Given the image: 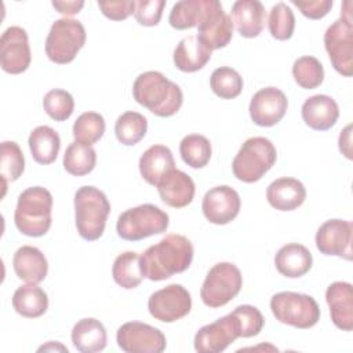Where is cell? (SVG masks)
Segmentation results:
<instances>
[{"mask_svg":"<svg viewBox=\"0 0 353 353\" xmlns=\"http://www.w3.org/2000/svg\"><path fill=\"white\" fill-rule=\"evenodd\" d=\"M291 3L309 19L324 18L334 4L332 0H291Z\"/></svg>","mask_w":353,"mask_h":353,"instance_id":"obj_45","label":"cell"},{"mask_svg":"<svg viewBox=\"0 0 353 353\" xmlns=\"http://www.w3.org/2000/svg\"><path fill=\"white\" fill-rule=\"evenodd\" d=\"M85 43L83 23L73 18L57 19L46 39V54L50 61L65 65L72 62Z\"/></svg>","mask_w":353,"mask_h":353,"instance_id":"obj_8","label":"cell"},{"mask_svg":"<svg viewBox=\"0 0 353 353\" xmlns=\"http://www.w3.org/2000/svg\"><path fill=\"white\" fill-rule=\"evenodd\" d=\"M237 338H240V324L236 316L229 313L211 324L203 325L196 332L194 349L199 353H219Z\"/></svg>","mask_w":353,"mask_h":353,"instance_id":"obj_14","label":"cell"},{"mask_svg":"<svg viewBox=\"0 0 353 353\" xmlns=\"http://www.w3.org/2000/svg\"><path fill=\"white\" fill-rule=\"evenodd\" d=\"M148 309L156 320L174 323L189 314L192 298L183 285L174 283L153 292L148 299Z\"/></svg>","mask_w":353,"mask_h":353,"instance_id":"obj_11","label":"cell"},{"mask_svg":"<svg viewBox=\"0 0 353 353\" xmlns=\"http://www.w3.org/2000/svg\"><path fill=\"white\" fill-rule=\"evenodd\" d=\"M43 108L52 120L65 121L74 110V99L68 91L54 88L44 95Z\"/></svg>","mask_w":353,"mask_h":353,"instance_id":"obj_41","label":"cell"},{"mask_svg":"<svg viewBox=\"0 0 353 353\" xmlns=\"http://www.w3.org/2000/svg\"><path fill=\"white\" fill-rule=\"evenodd\" d=\"M240 324V336L251 338L258 335L265 324V319L259 309L251 305H240L232 312Z\"/></svg>","mask_w":353,"mask_h":353,"instance_id":"obj_42","label":"cell"},{"mask_svg":"<svg viewBox=\"0 0 353 353\" xmlns=\"http://www.w3.org/2000/svg\"><path fill=\"white\" fill-rule=\"evenodd\" d=\"M352 233L353 226L349 221L328 219L316 233V247L324 255L352 259Z\"/></svg>","mask_w":353,"mask_h":353,"instance_id":"obj_18","label":"cell"},{"mask_svg":"<svg viewBox=\"0 0 353 353\" xmlns=\"http://www.w3.org/2000/svg\"><path fill=\"white\" fill-rule=\"evenodd\" d=\"M148 131V120L138 112H125L120 114L114 124V134L120 143L125 146L137 145Z\"/></svg>","mask_w":353,"mask_h":353,"instance_id":"obj_33","label":"cell"},{"mask_svg":"<svg viewBox=\"0 0 353 353\" xmlns=\"http://www.w3.org/2000/svg\"><path fill=\"white\" fill-rule=\"evenodd\" d=\"M313 263L310 251L298 243H290L283 245L276 256L274 265L280 274L288 279H298L305 276Z\"/></svg>","mask_w":353,"mask_h":353,"instance_id":"obj_27","label":"cell"},{"mask_svg":"<svg viewBox=\"0 0 353 353\" xmlns=\"http://www.w3.org/2000/svg\"><path fill=\"white\" fill-rule=\"evenodd\" d=\"M292 76L299 87L305 90H313L323 83L324 69L317 58L305 55L294 62Z\"/></svg>","mask_w":353,"mask_h":353,"instance_id":"obj_39","label":"cell"},{"mask_svg":"<svg viewBox=\"0 0 353 353\" xmlns=\"http://www.w3.org/2000/svg\"><path fill=\"white\" fill-rule=\"evenodd\" d=\"M12 268L18 279L29 284L41 283L48 272V263L44 254L32 245H22L15 251Z\"/></svg>","mask_w":353,"mask_h":353,"instance_id":"obj_24","label":"cell"},{"mask_svg":"<svg viewBox=\"0 0 353 353\" xmlns=\"http://www.w3.org/2000/svg\"><path fill=\"white\" fill-rule=\"evenodd\" d=\"M179 153L182 160L192 168H203L211 159V143L200 134H190L183 137L179 143Z\"/></svg>","mask_w":353,"mask_h":353,"instance_id":"obj_35","label":"cell"},{"mask_svg":"<svg viewBox=\"0 0 353 353\" xmlns=\"http://www.w3.org/2000/svg\"><path fill=\"white\" fill-rule=\"evenodd\" d=\"M32 157L36 163L47 165L57 160L61 148L58 132L48 125L36 127L28 139Z\"/></svg>","mask_w":353,"mask_h":353,"instance_id":"obj_29","label":"cell"},{"mask_svg":"<svg viewBox=\"0 0 353 353\" xmlns=\"http://www.w3.org/2000/svg\"><path fill=\"white\" fill-rule=\"evenodd\" d=\"M52 7L63 15H74L80 12V10L84 7V1L72 0V1H52Z\"/></svg>","mask_w":353,"mask_h":353,"instance_id":"obj_46","label":"cell"},{"mask_svg":"<svg viewBox=\"0 0 353 353\" xmlns=\"http://www.w3.org/2000/svg\"><path fill=\"white\" fill-rule=\"evenodd\" d=\"M116 341L127 353H161L167 346L165 336L159 328L141 321H128L119 327Z\"/></svg>","mask_w":353,"mask_h":353,"instance_id":"obj_12","label":"cell"},{"mask_svg":"<svg viewBox=\"0 0 353 353\" xmlns=\"http://www.w3.org/2000/svg\"><path fill=\"white\" fill-rule=\"evenodd\" d=\"M32 61L28 33L21 26L7 28L0 37L1 69L10 74L25 72Z\"/></svg>","mask_w":353,"mask_h":353,"instance_id":"obj_15","label":"cell"},{"mask_svg":"<svg viewBox=\"0 0 353 353\" xmlns=\"http://www.w3.org/2000/svg\"><path fill=\"white\" fill-rule=\"evenodd\" d=\"M301 113L307 127L316 131H327L336 123L339 117V108L331 97L317 94L309 97L303 102Z\"/></svg>","mask_w":353,"mask_h":353,"instance_id":"obj_21","label":"cell"},{"mask_svg":"<svg viewBox=\"0 0 353 353\" xmlns=\"http://www.w3.org/2000/svg\"><path fill=\"white\" fill-rule=\"evenodd\" d=\"M270 310L276 320L299 330L312 328L320 320V307L316 299L292 291L274 294L270 299Z\"/></svg>","mask_w":353,"mask_h":353,"instance_id":"obj_7","label":"cell"},{"mask_svg":"<svg viewBox=\"0 0 353 353\" xmlns=\"http://www.w3.org/2000/svg\"><path fill=\"white\" fill-rule=\"evenodd\" d=\"M25 170V159L19 145L14 141H4L0 146V174L6 190L7 182L17 181Z\"/></svg>","mask_w":353,"mask_h":353,"instance_id":"obj_36","label":"cell"},{"mask_svg":"<svg viewBox=\"0 0 353 353\" xmlns=\"http://www.w3.org/2000/svg\"><path fill=\"white\" fill-rule=\"evenodd\" d=\"M211 50L196 36L183 37L174 50L175 68L185 73H193L203 69L211 59Z\"/></svg>","mask_w":353,"mask_h":353,"instance_id":"obj_25","label":"cell"},{"mask_svg":"<svg viewBox=\"0 0 353 353\" xmlns=\"http://www.w3.org/2000/svg\"><path fill=\"white\" fill-rule=\"evenodd\" d=\"M243 285L240 269L230 262H219L207 273L200 296L205 306L221 307L237 296Z\"/></svg>","mask_w":353,"mask_h":353,"instance_id":"obj_9","label":"cell"},{"mask_svg":"<svg viewBox=\"0 0 353 353\" xmlns=\"http://www.w3.org/2000/svg\"><path fill=\"white\" fill-rule=\"evenodd\" d=\"M112 276L114 283L119 284L121 288H137L143 279L139 255L134 251H125L117 255L112 266Z\"/></svg>","mask_w":353,"mask_h":353,"instance_id":"obj_31","label":"cell"},{"mask_svg":"<svg viewBox=\"0 0 353 353\" xmlns=\"http://www.w3.org/2000/svg\"><path fill=\"white\" fill-rule=\"evenodd\" d=\"M97 164V153L90 145L72 142L63 154V168L74 176L90 174Z\"/></svg>","mask_w":353,"mask_h":353,"instance_id":"obj_32","label":"cell"},{"mask_svg":"<svg viewBox=\"0 0 353 353\" xmlns=\"http://www.w3.org/2000/svg\"><path fill=\"white\" fill-rule=\"evenodd\" d=\"M12 307L15 312L28 319L43 316L48 309V298L37 284H25L15 290L12 295Z\"/></svg>","mask_w":353,"mask_h":353,"instance_id":"obj_30","label":"cell"},{"mask_svg":"<svg viewBox=\"0 0 353 353\" xmlns=\"http://www.w3.org/2000/svg\"><path fill=\"white\" fill-rule=\"evenodd\" d=\"M134 99L159 117H171L182 106L183 94L178 84L161 72L141 73L132 85Z\"/></svg>","mask_w":353,"mask_h":353,"instance_id":"obj_2","label":"cell"},{"mask_svg":"<svg viewBox=\"0 0 353 353\" xmlns=\"http://www.w3.org/2000/svg\"><path fill=\"white\" fill-rule=\"evenodd\" d=\"M156 188L160 199L172 208H183L190 204L196 190L193 179L176 168L171 170Z\"/></svg>","mask_w":353,"mask_h":353,"instance_id":"obj_20","label":"cell"},{"mask_svg":"<svg viewBox=\"0 0 353 353\" xmlns=\"http://www.w3.org/2000/svg\"><path fill=\"white\" fill-rule=\"evenodd\" d=\"M268 203L279 211H292L301 207L306 199L303 183L295 178L283 176L274 179L266 189Z\"/></svg>","mask_w":353,"mask_h":353,"instance_id":"obj_22","label":"cell"},{"mask_svg":"<svg viewBox=\"0 0 353 353\" xmlns=\"http://www.w3.org/2000/svg\"><path fill=\"white\" fill-rule=\"evenodd\" d=\"M241 200L239 193L228 186L219 185L211 188L203 197L201 210L205 219L214 225H226L240 212Z\"/></svg>","mask_w":353,"mask_h":353,"instance_id":"obj_16","label":"cell"},{"mask_svg":"<svg viewBox=\"0 0 353 353\" xmlns=\"http://www.w3.org/2000/svg\"><path fill=\"white\" fill-rule=\"evenodd\" d=\"M73 346L81 353H97L106 347L108 335L103 324L92 317L79 320L72 330Z\"/></svg>","mask_w":353,"mask_h":353,"instance_id":"obj_28","label":"cell"},{"mask_svg":"<svg viewBox=\"0 0 353 353\" xmlns=\"http://www.w3.org/2000/svg\"><path fill=\"white\" fill-rule=\"evenodd\" d=\"M210 0H181L171 8L168 22L178 30L190 29L199 25Z\"/></svg>","mask_w":353,"mask_h":353,"instance_id":"obj_34","label":"cell"},{"mask_svg":"<svg viewBox=\"0 0 353 353\" xmlns=\"http://www.w3.org/2000/svg\"><path fill=\"white\" fill-rule=\"evenodd\" d=\"M170 218L154 204H141L120 214L116 232L119 237L127 241H139L149 236L164 233Z\"/></svg>","mask_w":353,"mask_h":353,"instance_id":"obj_6","label":"cell"},{"mask_svg":"<svg viewBox=\"0 0 353 353\" xmlns=\"http://www.w3.org/2000/svg\"><path fill=\"white\" fill-rule=\"evenodd\" d=\"M165 0H139L135 3L134 17L139 25L156 26L163 15Z\"/></svg>","mask_w":353,"mask_h":353,"instance_id":"obj_43","label":"cell"},{"mask_svg":"<svg viewBox=\"0 0 353 353\" xmlns=\"http://www.w3.org/2000/svg\"><path fill=\"white\" fill-rule=\"evenodd\" d=\"M325 301L334 325L342 331L353 330V288L350 283L335 281L325 291Z\"/></svg>","mask_w":353,"mask_h":353,"instance_id":"obj_19","label":"cell"},{"mask_svg":"<svg viewBox=\"0 0 353 353\" xmlns=\"http://www.w3.org/2000/svg\"><path fill=\"white\" fill-rule=\"evenodd\" d=\"M110 203L106 194L95 186H81L74 193L76 228L87 241L98 240L106 226Z\"/></svg>","mask_w":353,"mask_h":353,"instance_id":"obj_4","label":"cell"},{"mask_svg":"<svg viewBox=\"0 0 353 353\" xmlns=\"http://www.w3.org/2000/svg\"><path fill=\"white\" fill-rule=\"evenodd\" d=\"M211 51L226 47L233 36V22L218 0H210L196 34Z\"/></svg>","mask_w":353,"mask_h":353,"instance_id":"obj_13","label":"cell"},{"mask_svg":"<svg viewBox=\"0 0 353 353\" xmlns=\"http://www.w3.org/2000/svg\"><path fill=\"white\" fill-rule=\"evenodd\" d=\"M192 261L193 245L190 240L176 233L164 236L139 256L142 274L152 281H161L185 272Z\"/></svg>","mask_w":353,"mask_h":353,"instance_id":"obj_1","label":"cell"},{"mask_svg":"<svg viewBox=\"0 0 353 353\" xmlns=\"http://www.w3.org/2000/svg\"><path fill=\"white\" fill-rule=\"evenodd\" d=\"M174 165L172 152L164 145H152L139 159V172L152 186H157V183L175 168Z\"/></svg>","mask_w":353,"mask_h":353,"instance_id":"obj_26","label":"cell"},{"mask_svg":"<svg viewBox=\"0 0 353 353\" xmlns=\"http://www.w3.org/2000/svg\"><path fill=\"white\" fill-rule=\"evenodd\" d=\"M287 108L288 99L280 88L265 87L251 98L250 116L256 125L272 127L281 121Z\"/></svg>","mask_w":353,"mask_h":353,"instance_id":"obj_17","label":"cell"},{"mask_svg":"<svg viewBox=\"0 0 353 353\" xmlns=\"http://www.w3.org/2000/svg\"><path fill=\"white\" fill-rule=\"evenodd\" d=\"M134 0H120V1H98V7L102 14L112 21H123L128 18L135 11Z\"/></svg>","mask_w":353,"mask_h":353,"instance_id":"obj_44","label":"cell"},{"mask_svg":"<svg viewBox=\"0 0 353 353\" xmlns=\"http://www.w3.org/2000/svg\"><path fill=\"white\" fill-rule=\"evenodd\" d=\"M230 18L243 37L252 39L262 32L266 11L263 4L258 0H237L232 6Z\"/></svg>","mask_w":353,"mask_h":353,"instance_id":"obj_23","label":"cell"},{"mask_svg":"<svg viewBox=\"0 0 353 353\" xmlns=\"http://www.w3.org/2000/svg\"><path fill=\"white\" fill-rule=\"evenodd\" d=\"M352 125H346L345 130L339 134V150L342 152V154H345V157L352 159Z\"/></svg>","mask_w":353,"mask_h":353,"instance_id":"obj_47","label":"cell"},{"mask_svg":"<svg viewBox=\"0 0 353 353\" xmlns=\"http://www.w3.org/2000/svg\"><path fill=\"white\" fill-rule=\"evenodd\" d=\"M324 47L334 69L345 76L353 74V22L339 18L324 33Z\"/></svg>","mask_w":353,"mask_h":353,"instance_id":"obj_10","label":"cell"},{"mask_svg":"<svg viewBox=\"0 0 353 353\" xmlns=\"http://www.w3.org/2000/svg\"><path fill=\"white\" fill-rule=\"evenodd\" d=\"M277 150L270 139L265 137L248 138L233 159L234 176L245 183L259 181L276 163Z\"/></svg>","mask_w":353,"mask_h":353,"instance_id":"obj_5","label":"cell"},{"mask_svg":"<svg viewBox=\"0 0 353 353\" xmlns=\"http://www.w3.org/2000/svg\"><path fill=\"white\" fill-rule=\"evenodd\" d=\"M243 84L240 73L229 66L216 68L210 77L212 92L222 99H233L239 97L243 90Z\"/></svg>","mask_w":353,"mask_h":353,"instance_id":"obj_37","label":"cell"},{"mask_svg":"<svg viewBox=\"0 0 353 353\" xmlns=\"http://www.w3.org/2000/svg\"><path fill=\"white\" fill-rule=\"evenodd\" d=\"M52 194L41 186L25 189L17 201L14 222L17 229L29 237L44 236L51 228Z\"/></svg>","mask_w":353,"mask_h":353,"instance_id":"obj_3","label":"cell"},{"mask_svg":"<svg viewBox=\"0 0 353 353\" xmlns=\"http://www.w3.org/2000/svg\"><path fill=\"white\" fill-rule=\"evenodd\" d=\"M105 128L106 124L102 114L97 112H84L73 124V137L74 141L91 146L103 137Z\"/></svg>","mask_w":353,"mask_h":353,"instance_id":"obj_38","label":"cell"},{"mask_svg":"<svg viewBox=\"0 0 353 353\" xmlns=\"http://www.w3.org/2000/svg\"><path fill=\"white\" fill-rule=\"evenodd\" d=\"M269 32L276 40H288L294 34L295 17L292 10L283 1L272 7L269 14Z\"/></svg>","mask_w":353,"mask_h":353,"instance_id":"obj_40","label":"cell"}]
</instances>
